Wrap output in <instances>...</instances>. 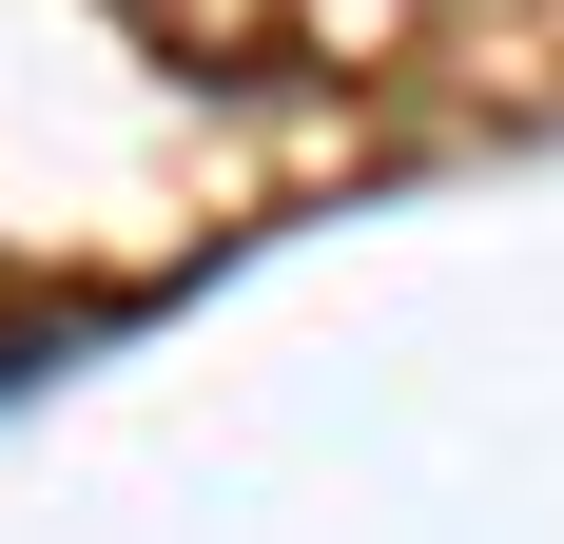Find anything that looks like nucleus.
Instances as JSON below:
<instances>
[{"label": "nucleus", "instance_id": "f257e3e1", "mask_svg": "<svg viewBox=\"0 0 564 544\" xmlns=\"http://www.w3.org/2000/svg\"><path fill=\"white\" fill-rule=\"evenodd\" d=\"M78 330H98V312H0V389H20V370H58Z\"/></svg>", "mask_w": 564, "mask_h": 544}]
</instances>
